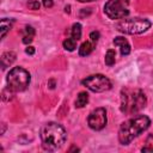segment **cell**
Instances as JSON below:
<instances>
[{
	"label": "cell",
	"mask_w": 153,
	"mask_h": 153,
	"mask_svg": "<svg viewBox=\"0 0 153 153\" xmlns=\"http://www.w3.org/2000/svg\"><path fill=\"white\" fill-rule=\"evenodd\" d=\"M16 61V54L13 51H6L1 55V67L2 69L10 67Z\"/></svg>",
	"instance_id": "obj_10"
},
{
	"label": "cell",
	"mask_w": 153,
	"mask_h": 153,
	"mask_svg": "<svg viewBox=\"0 0 153 153\" xmlns=\"http://www.w3.org/2000/svg\"><path fill=\"white\" fill-rule=\"evenodd\" d=\"M114 44L120 47V50H121L122 55H128L130 53V45H129L128 41L124 37H116L114 39Z\"/></svg>",
	"instance_id": "obj_9"
},
{
	"label": "cell",
	"mask_w": 153,
	"mask_h": 153,
	"mask_svg": "<svg viewBox=\"0 0 153 153\" xmlns=\"http://www.w3.org/2000/svg\"><path fill=\"white\" fill-rule=\"evenodd\" d=\"M11 27H12V20H10V19H6V18H4V19H1V22H0V30H1V38H5V36H6V33L11 30Z\"/></svg>",
	"instance_id": "obj_13"
},
{
	"label": "cell",
	"mask_w": 153,
	"mask_h": 153,
	"mask_svg": "<svg viewBox=\"0 0 153 153\" xmlns=\"http://www.w3.org/2000/svg\"><path fill=\"white\" fill-rule=\"evenodd\" d=\"M104 61H105V65H108V66H112L115 63V61H116V53H115L114 49H109L106 51Z\"/></svg>",
	"instance_id": "obj_16"
},
{
	"label": "cell",
	"mask_w": 153,
	"mask_h": 153,
	"mask_svg": "<svg viewBox=\"0 0 153 153\" xmlns=\"http://www.w3.org/2000/svg\"><path fill=\"white\" fill-rule=\"evenodd\" d=\"M27 6H29L30 10H38L39 8V2L36 1V0H31V1L27 2Z\"/></svg>",
	"instance_id": "obj_19"
},
{
	"label": "cell",
	"mask_w": 153,
	"mask_h": 153,
	"mask_svg": "<svg viewBox=\"0 0 153 153\" xmlns=\"http://www.w3.org/2000/svg\"><path fill=\"white\" fill-rule=\"evenodd\" d=\"M65 10H66V12H69V6H66V8H65Z\"/></svg>",
	"instance_id": "obj_24"
},
{
	"label": "cell",
	"mask_w": 153,
	"mask_h": 153,
	"mask_svg": "<svg viewBox=\"0 0 153 153\" xmlns=\"http://www.w3.org/2000/svg\"><path fill=\"white\" fill-rule=\"evenodd\" d=\"M35 37V29L32 26H25L23 29V43L29 44Z\"/></svg>",
	"instance_id": "obj_12"
},
{
	"label": "cell",
	"mask_w": 153,
	"mask_h": 153,
	"mask_svg": "<svg viewBox=\"0 0 153 153\" xmlns=\"http://www.w3.org/2000/svg\"><path fill=\"white\" fill-rule=\"evenodd\" d=\"M81 84L92 92H104L111 88V81L103 74H93L85 78Z\"/></svg>",
	"instance_id": "obj_7"
},
{
	"label": "cell",
	"mask_w": 153,
	"mask_h": 153,
	"mask_svg": "<svg viewBox=\"0 0 153 153\" xmlns=\"http://www.w3.org/2000/svg\"><path fill=\"white\" fill-rule=\"evenodd\" d=\"M128 0H109L104 5V12L110 19H123L129 14Z\"/></svg>",
	"instance_id": "obj_6"
},
{
	"label": "cell",
	"mask_w": 153,
	"mask_h": 153,
	"mask_svg": "<svg viewBox=\"0 0 153 153\" xmlns=\"http://www.w3.org/2000/svg\"><path fill=\"white\" fill-rule=\"evenodd\" d=\"M99 36H100V35H99V32H98V31H92V32L90 33V38H91V41H92V42H94V43L99 39Z\"/></svg>",
	"instance_id": "obj_20"
},
{
	"label": "cell",
	"mask_w": 153,
	"mask_h": 153,
	"mask_svg": "<svg viewBox=\"0 0 153 153\" xmlns=\"http://www.w3.org/2000/svg\"><path fill=\"white\" fill-rule=\"evenodd\" d=\"M147 104L145 93L141 90H122L121 92V111L133 115L142 110Z\"/></svg>",
	"instance_id": "obj_3"
},
{
	"label": "cell",
	"mask_w": 153,
	"mask_h": 153,
	"mask_svg": "<svg viewBox=\"0 0 153 153\" xmlns=\"http://www.w3.org/2000/svg\"><path fill=\"white\" fill-rule=\"evenodd\" d=\"M41 141L45 151H56L61 148L66 141L67 133L65 128L55 122L45 123L41 128Z\"/></svg>",
	"instance_id": "obj_1"
},
{
	"label": "cell",
	"mask_w": 153,
	"mask_h": 153,
	"mask_svg": "<svg viewBox=\"0 0 153 153\" xmlns=\"http://www.w3.org/2000/svg\"><path fill=\"white\" fill-rule=\"evenodd\" d=\"M63 48L68 51H73L75 48H76V39H74L73 37H69V38H66L63 41Z\"/></svg>",
	"instance_id": "obj_17"
},
{
	"label": "cell",
	"mask_w": 153,
	"mask_h": 153,
	"mask_svg": "<svg viewBox=\"0 0 153 153\" xmlns=\"http://www.w3.org/2000/svg\"><path fill=\"white\" fill-rule=\"evenodd\" d=\"M43 5L45 8H50V7H53L54 2H53V0H43Z\"/></svg>",
	"instance_id": "obj_21"
},
{
	"label": "cell",
	"mask_w": 153,
	"mask_h": 153,
	"mask_svg": "<svg viewBox=\"0 0 153 153\" xmlns=\"http://www.w3.org/2000/svg\"><path fill=\"white\" fill-rule=\"evenodd\" d=\"M106 111L104 108H97L92 110L87 117L88 127L93 130H102L106 126Z\"/></svg>",
	"instance_id": "obj_8"
},
{
	"label": "cell",
	"mask_w": 153,
	"mask_h": 153,
	"mask_svg": "<svg viewBox=\"0 0 153 153\" xmlns=\"http://www.w3.org/2000/svg\"><path fill=\"white\" fill-rule=\"evenodd\" d=\"M25 53L29 54V55H33V54H35V48H33V47H27V48L25 49Z\"/></svg>",
	"instance_id": "obj_22"
},
{
	"label": "cell",
	"mask_w": 153,
	"mask_h": 153,
	"mask_svg": "<svg viewBox=\"0 0 153 153\" xmlns=\"http://www.w3.org/2000/svg\"><path fill=\"white\" fill-rule=\"evenodd\" d=\"M71 37H73L76 41H79L81 38V24L80 23H75V24L72 25V27H71Z\"/></svg>",
	"instance_id": "obj_15"
},
{
	"label": "cell",
	"mask_w": 153,
	"mask_h": 153,
	"mask_svg": "<svg viewBox=\"0 0 153 153\" xmlns=\"http://www.w3.org/2000/svg\"><path fill=\"white\" fill-rule=\"evenodd\" d=\"M88 102V94L87 92H80L76 97V100H75V106L76 108H82L87 104Z\"/></svg>",
	"instance_id": "obj_14"
},
{
	"label": "cell",
	"mask_w": 153,
	"mask_h": 153,
	"mask_svg": "<svg viewBox=\"0 0 153 153\" xmlns=\"http://www.w3.org/2000/svg\"><path fill=\"white\" fill-rule=\"evenodd\" d=\"M115 26L120 32L128 35H139L151 27V22L145 18H130L120 20Z\"/></svg>",
	"instance_id": "obj_5"
},
{
	"label": "cell",
	"mask_w": 153,
	"mask_h": 153,
	"mask_svg": "<svg viewBox=\"0 0 153 153\" xmlns=\"http://www.w3.org/2000/svg\"><path fill=\"white\" fill-rule=\"evenodd\" d=\"M149 124L151 120L145 115H140L123 122L118 130V141L122 145H128L137 135L145 131L149 127Z\"/></svg>",
	"instance_id": "obj_2"
},
{
	"label": "cell",
	"mask_w": 153,
	"mask_h": 153,
	"mask_svg": "<svg viewBox=\"0 0 153 153\" xmlns=\"http://www.w3.org/2000/svg\"><path fill=\"white\" fill-rule=\"evenodd\" d=\"M80 2H91V1H94V0H78Z\"/></svg>",
	"instance_id": "obj_23"
},
{
	"label": "cell",
	"mask_w": 153,
	"mask_h": 153,
	"mask_svg": "<svg viewBox=\"0 0 153 153\" xmlns=\"http://www.w3.org/2000/svg\"><path fill=\"white\" fill-rule=\"evenodd\" d=\"M30 73L26 69H24L23 67H13L6 76L7 88L12 92H22L26 90L30 84Z\"/></svg>",
	"instance_id": "obj_4"
},
{
	"label": "cell",
	"mask_w": 153,
	"mask_h": 153,
	"mask_svg": "<svg viewBox=\"0 0 153 153\" xmlns=\"http://www.w3.org/2000/svg\"><path fill=\"white\" fill-rule=\"evenodd\" d=\"M142 152H153V135L148 136L146 141V146L142 148Z\"/></svg>",
	"instance_id": "obj_18"
},
{
	"label": "cell",
	"mask_w": 153,
	"mask_h": 153,
	"mask_svg": "<svg viewBox=\"0 0 153 153\" xmlns=\"http://www.w3.org/2000/svg\"><path fill=\"white\" fill-rule=\"evenodd\" d=\"M94 50V42H84L79 48V55L80 56H87Z\"/></svg>",
	"instance_id": "obj_11"
}]
</instances>
